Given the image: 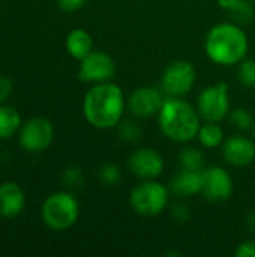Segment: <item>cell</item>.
Wrapping results in <instances>:
<instances>
[{
    "instance_id": "1",
    "label": "cell",
    "mask_w": 255,
    "mask_h": 257,
    "mask_svg": "<svg viewBox=\"0 0 255 257\" xmlns=\"http://www.w3.org/2000/svg\"><path fill=\"white\" fill-rule=\"evenodd\" d=\"M126 108V98L120 86L113 81L93 84L83 99L86 120L98 130H110L120 123Z\"/></svg>"
},
{
    "instance_id": "2",
    "label": "cell",
    "mask_w": 255,
    "mask_h": 257,
    "mask_svg": "<svg viewBox=\"0 0 255 257\" xmlns=\"http://www.w3.org/2000/svg\"><path fill=\"white\" fill-rule=\"evenodd\" d=\"M248 48V36L236 23L215 24L207 32L204 39L207 57L221 66L239 65L246 57Z\"/></svg>"
},
{
    "instance_id": "3",
    "label": "cell",
    "mask_w": 255,
    "mask_h": 257,
    "mask_svg": "<svg viewBox=\"0 0 255 257\" xmlns=\"http://www.w3.org/2000/svg\"><path fill=\"white\" fill-rule=\"evenodd\" d=\"M158 125L161 133L174 143L192 142L201 126V117L189 102L182 98H165L159 113Z\"/></svg>"
},
{
    "instance_id": "4",
    "label": "cell",
    "mask_w": 255,
    "mask_h": 257,
    "mask_svg": "<svg viewBox=\"0 0 255 257\" xmlns=\"http://www.w3.org/2000/svg\"><path fill=\"white\" fill-rule=\"evenodd\" d=\"M41 217L48 229L56 232L68 230L80 217V203L74 194L68 191H56L42 203Z\"/></svg>"
},
{
    "instance_id": "5",
    "label": "cell",
    "mask_w": 255,
    "mask_h": 257,
    "mask_svg": "<svg viewBox=\"0 0 255 257\" xmlns=\"http://www.w3.org/2000/svg\"><path fill=\"white\" fill-rule=\"evenodd\" d=\"M170 188L155 179H146L129 193V205L138 215L156 217L162 214L170 203Z\"/></svg>"
},
{
    "instance_id": "6",
    "label": "cell",
    "mask_w": 255,
    "mask_h": 257,
    "mask_svg": "<svg viewBox=\"0 0 255 257\" xmlns=\"http://www.w3.org/2000/svg\"><path fill=\"white\" fill-rule=\"evenodd\" d=\"M197 111L204 122H221L230 114L228 84L221 81L203 89L197 98Z\"/></svg>"
},
{
    "instance_id": "7",
    "label": "cell",
    "mask_w": 255,
    "mask_h": 257,
    "mask_svg": "<svg viewBox=\"0 0 255 257\" xmlns=\"http://www.w3.org/2000/svg\"><path fill=\"white\" fill-rule=\"evenodd\" d=\"M197 72L191 62L174 60L167 65L161 77V89L168 98H183L195 84Z\"/></svg>"
},
{
    "instance_id": "8",
    "label": "cell",
    "mask_w": 255,
    "mask_h": 257,
    "mask_svg": "<svg viewBox=\"0 0 255 257\" xmlns=\"http://www.w3.org/2000/svg\"><path fill=\"white\" fill-rule=\"evenodd\" d=\"M116 75L114 59L101 50H93L83 60H80L78 78L83 83H105L111 81Z\"/></svg>"
},
{
    "instance_id": "9",
    "label": "cell",
    "mask_w": 255,
    "mask_h": 257,
    "mask_svg": "<svg viewBox=\"0 0 255 257\" xmlns=\"http://www.w3.org/2000/svg\"><path fill=\"white\" fill-rule=\"evenodd\" d=\"M20 145L26 152L38 154L45 151L54 139V126L45 117H33L20 128Z\"/></svg>"
},
{
    "instance_id": "10",
    "label": "cell",
    "mask_w": 255,
    "mask_h": 257,
    "mask_svg": "<svg viewBox=\"0 0 255 257\" xmlns=\"http://www.w3.org/2000/svg\"><path fill=\"white\" fill-rule=\"evenodd\" d=\"M165 93L161 87L155 86H141L135 89L126 99V108L138 119H149L158 116L164 101Z\"/></svg>"
},
{
    "instance_id": "11",
    "label": "cell",
    "mask_w": 255,
    "mask_h": 257,
    "mask_svg": "<svg viewBox=\"0 0 255 257\" xmlns=\"http://www.w3.org/2000/svg\"><path fill=\"white\" fill-rule=\"evenodd\" d=\"M201 175H203L201 194L204 196L206 200L212 203H221L231 197L233 187H234L233 178L225 169L219 166H212V167H206L201 172Z\"/></svg>"
},
{
    "instance_id": "12",
    "label": "cell",
    "mask_w": 255,
    "mask_h": 257,
    "mask_svg": "<svg viewBox=\"0 0 255 257\" xmlns=\"http://www.w3.org/2000/svg\"><path fill=\"white\" fill-rule=\"evenodd\" d=\"M165 167L162 155L153 148H138L128 158V169L137 178L156 179L162 175Z\"/></svg>"
},
{
    "instance_id": "13",
    "label": "cell",
    "mask_w": 255,
    "mask_h": 257,
    "mask_svg": "<svg viewBox=\"0 0 255 257\" xmlns=\"http://www.w3.org/2000/svg\"><path fill=\"white\" fill-rule=\"evenodd\" d=\"M222 157L233 167H248L255 161L254 140L243 136H233L222 143Z\"/></svg>"
},
{
    "instance_id": "14",
    "label": "cell",
    "mask_w": 255,
    "mask_h": 257,
    "mask_svg": "<svg viewBox=\"0 0 255 257\" xmlns=\"http://www.w3.org/2000/svg\"><path fill=\"white\" fill-rule=\"evenodd\" d=\"M26 206V196L17 182H5L0 185V215L3 218L18 217Z\"/></svg>"
},
{
    "instance_id": "15",
    "label": "cell",
    "mask_w": 255,
    "mask_h": 257,
    "mask_svg": "<svg viewBox=\"0 0 255 257\" xmlns=\"http://www.w3.org/2000/svg\"><path fill=\"white\" fill-rule=\"evenodd\" d=\"M168 188L177 197H191L195 194H201L203 175L201 172L182 169L180 172H177V175L173 176Z\"/></svg>"
},
{
    "instance_id": "16",
    "label": "cell",
    "mask_w": 255,
    "mask_h": 257,
    "mask_svg": "<svg viewBox=\"0 0 255 257\" xmlns=\"http://www.w3.org/2000/svg\"><path fill=\"white\" fill-rule=\"evenodd\" d=\"M66 51L71 57L83 60L89 53L93 51V39L84 29H74L66 36Z\"/></svg>"
},
{
    "instance_id": "17",
    "label": "cell",
    "mask_w": 255,
    "mask_h": 257,
    "mask_svg": "<svg viewBox=\"0 0 255 257\" xmlns=\"http://www.w3.org/2000/svg\"><path fill=\"white\" fill-rule=\"evenodd\" d=\"M21 116L17 108L0 104V140L11 139L21 128Z\"/></svg>"
},
{
    "instance_id": "18",
    "label": "cell",
    "mask_w": 255,
    "mask_h": 257,
    "mask_svg": "<svg viewBox=\"0 0 255 257\" xmlns=\"http://www.w3.org/2000/svg\"><path fill=\"white\" fill-rule=\"evenodd\" d=\"M197 139L204 149H216L224 143V131L218 122H206L200 126Z\"/></svg>"
},
{
    "instance_id": "19",
    "label": "cell",
    "mask_w": 255,
    "mask_h": 257,
    "mask_svg": "<svg viewBox=\"0 0 255 257\" xmlns=\"http://www.w3.org/2000/svg\"><path fill=\"white\" fill-rule=\"evenodd\" d=\"M179 164L185 170L192 172H203L206 169V158L204 154L198 148H185L179 154Z\"/></svg>"
},
{
    "instance_id": "20",
    "label": "cell",
    "mask_w": 255,
    "mask_h": 257,
    "mask_svg": "<svg viewBox=\"0 0 255 257\" xmlns=\"http://www.w3.org/2000/svg\"><path fill=\"white\" fill-rule=\"evenodd\" d=\"M237 77L242 86L252 89L255 87V60L254 59H243L237 68Z\"/></svg>"
},
{
    "instance_id": "21",
    "label": "cell",
    "mask_w": 255,
    "mask_h": 257,
    "mask_svg": "<svg viewBox=\"0 0 255 257\" xmlns=\"http://www.w3.org/2000/svg\"><path fill=\"white\" fill-rule=\"evenodd\" d=\"M230 122L239 131H248L254 126V117L246 108H234L230 111Z\"/></svg>"
},
{
    "instance_id": "22",
    "label": "cell",
    "mask_w": 255,
    "mask_h": 257,
    "mask_svg": "<svg viewBox=\"0 0 255 257\" xmlns=\"http://www.w3.org/2000/svg\"><path fill=\"white\" fill-rule=\"evenodd\" d=\"M230 14L233 15V20L237 21L239 24L249 23L252 20V17H254L252 3L249 0H239L237 5L230 11Z\"/></svg>"
},
{
    "instance_id": "23",
    "label": "cell",
    "mask_w": 255,
    "mask_h": 257,
    "mask_svg": "<svg viewBox=\"0 0 255 257\" xmlns=\"http://www.w3.org/2000/svg\"><path fill=\"white\" fill-rule=\"evenodd\" d=\"M98 178L104 185L113 187V185L119 184V181L122 179V173L116 164H104L98 170Z\"/></svg>"
},
{
    "instance_id": "24",
    "label": "cell",
    "mask_w": 255,
    "mask_h": 257,
    "mask_svg": "<svg viewBox=\"0 0 255 257\" xmlns=\"http://www.w3.org/2000/svg\"><path fill=\"white\" fill-rule=\"evenodd\" d=\"M117 128H119L120 139L125 140V142H129V143L131 142H137L141 137V128L135 122H132V120H125V122L120 120Z\"/></svg>"
},
{
    "instance_id": "25",
    "label": "cell",
    "mask_w": 255,
    "mask_h": 257,
    "mask_svg": "<svg viewBox=\"0 0 255 257\" xmlns=\"http://www.w3.org/2000/svg\"><path fill=\"white\" fill-rule=\"evenodd\" d=\"M63 182L68 187H80L84 182L83 172L78 167H69L63 173Z\"/></svg>"
},
{
    "instance_id": "26",
    "label": "cell",
    "mask_w": 255,
    "mask_h": 257,
    "mask_svg": "<svg viewBox=\"0 0 255 257\" xmlns=\"http://www.w3.org/2000/svg\"><path fill=\"white\" fill-rule=\"evenodd\" d=\"M236 257H255V239H248L240 242L236 250H234Z\"/></svg>"
},
{
    "instance_id": "27",
    "label": "cell",
    "mask_w": 255,
    "mask_h": 257,
    "mask_svg": "<svg viewBox=\"0 0 255 257\" xmlns=\"http://www.w3.org/2000/svg\"><path fill=\"white\" fill-rule=\"evenodd\" d=\"M171 215L174 217L176 221L179 223H185L189 217H191V212H189V208L183 203H176L173 208H171Z\"/></svg>"
},
{
    "instance_id": "28",
    "label": "cell",
    "mask_w": 255,
    "mask_h": 257,
    "mask_svg": "<svg viewBox=\"0 0 255 257\" xmlns=\"http://www.w3.org/2000/svg\"><path fill=\"white\" fill-rule=\"evenodd\" d=\"M87 0H57V6L65 12H75L86 5Z\"/></svg>"
},
{
    "instance_id": "29",
    "label": "cell",
    "mask_w": 255,
    "mask_h": 257,
    "mask_svg": "<svg viewBox=\"0 0 255 257\" xmlns=\"http://www.w3.org/2000/svg\"><path fill=\"white\" fill-rule=\"evenodd\" d=\"M12 93V81L6 75H0V104H3Z\"/></svg>"
},
{
    "instance_id": "30",
    "label": "cell",
    "mask_w": 255,
    "mask_h": 257,
    "mask_svg": "<svg viewBox=\"0 0 255 257\" xmlns=\"http://www.w3.org/2000/svg\"><path fill=\"white\" fill-rule=\"evenodd\" d=\"M237 2L239 0H218V5L222 8V9H225V11H231L236 5H237Z\"/></svg>"
},
{
    "instance_id": "31",
    "label": "cell",
    "mask_w": 255,
    "mask_h": 257,
    "mask_svg": "<svg viewBox=\"0 0 255 257\" xmlns=\"http://www.w3.org/2000/svg\"><path fill=\"white\" fill-rule=\"evenodd\" d=\"M246 227L251 230V232H255V211L251 212L248 217H246Z\"/></svg>"
},
{
    "instance_id": "32",
    "label": "cell",
    "mask_w": 255,
    "mask_h": 257,
    "mask_svg": "<svg viewBox=\"0 0 255 257\" xmlns=\"http://www.w3.org/2000/svg\"><path fill=\"white\" fill-rule=\"evenodd\" d=\"M254 139H255V125H254Z\"/></svg>"
},
{
    "instance_id": "33",
    "label": "cell",
    "mask_w": 255,
    "mask_h": 257,
    "mask_svg": "<svg viewBox=\"0 0 255 257\" xmlns=\"http://www.w3.org/2000/svg\"><path fill=\"white\" fill-rule=\"evenodd\" d=\"M252 2H255V0H252Z\"/></svg>"
},
{
    "instance_id": "34",
    "label": "cell",
    "mask_w": 255,
    "mask_h": 257,
    "mask_svg": "<svg viewBox=\"0 0 255 257\" xmlns=\"http://www.w3.org/2000/svg\"><path fill=\"white\" fill-rule=\"evenodd\" d=\"M0 146H2V145H0Z\"/></svg>"
}]
</instances>
